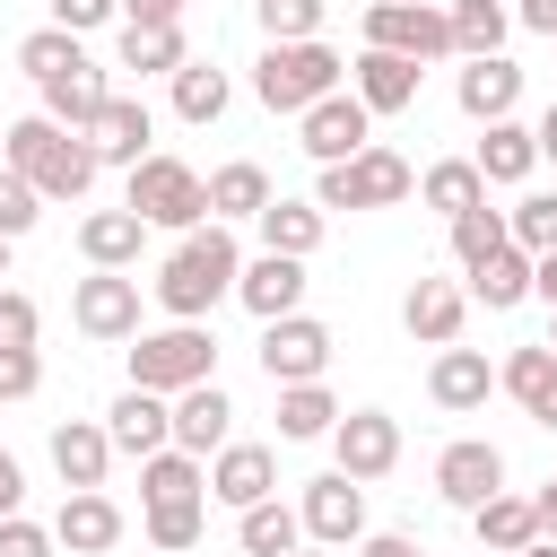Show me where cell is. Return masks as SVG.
<instances>
[{"label": "cell", "instance_id": "cell-1", "mask_svg": "<svg viewBox=\"0 0 557 557\" xmlns=\"http://www.w3.org/2000/svg\"><path fill=\"white\" fill-rule=\"evenodd\" d=\"M235 278H244V244L209 218V226H191V235L157 261V278H148V287H157V305H165L174 322H209V305H218V296H235Z\"/></svg>", "mask_w": 557, "mask_h": 557}, {"label": "cell", "instance_id": "cell-2", "mask_svg": "<svg viewBox=\"0 0 557 557\" xmlns=\"http://www.w3.org/2000/svg\"><path fill=\"white\" fill-rule=\"evenodd\" d=\"M0 165L9 174H26L35 183V200H87L96 191V148L78 139V131H61V122H44V113H26V122H9L0 131Z\"/></svg>", "mask_w": 557, "mask_h": 557}, {"label": "cell", "instance_id": "cell-3", "mask_svg": "<svg viewBox=\"0 0 557 557\" xmlns=\"http://www.w3.org/2000/svg\"><path fill=\"white\" fill-rule=\"evenodd\" d=\"M191 383H218V339L209 322H165V331H139L131 339V392H191Z\"/></svg>", "mask_w": 557, "mask_h": 557}, {"label": "cell", "instance_id": "cell-4", "mask_svg": "<svg viewBox=\"0 0 557 557\" xmlns=\"http://www.w3.org/2000/svg\"><path fill=\"white\" fill-rule=\"evenodd\" d=\"M339 52L313 35V44H270L261 61H252V96L270 104V113H305V104H322V96H339Z\"/></svg>", "mask_w": 557, "mask_h": 557}, {"label": "cell", "instance_id": "cell-5", "mask_svg": "<svg viewBox=\"0 0 557 557\" xmlns=\"http://www.w3.org/2000/svg\"><path fill=\"white\" fill-rule=\"evenodd\" d=\"M418 191V174H409V157L400 148H357L348 165H322V183H313V209L331 218V209H400Z\"/></svg>", "mask_w": 557, "mask_h": 557}, {"label": "cell", "instance_id": "cell-6", "mask_svg": "<svg viewBox=\"0 0 557 557\" xmlns=\"http://www.w3.org/2000/svg\"><path fill=\"white\" fill-rule=\"evenodd\" d=\"M122 209H131L139 226H183V235H191V226H209V183H200L183 157H157V148H148V157L131 165Z\"/></svg>", "mask_w": 557, "mask_h": 557}, {"label": "cell", "instance_id": "cell-7", "mask_svg": "<svg viewBox=\"0 0 557 557\" xmlns=\"http://www.w3.org/2000/svg\"><path fill=\"white\" fill-rule=\"evenodd\" d=\"M366 44L374 52H400V61H453V26H444V9L435 0H374L366 9Z\"/></svg>", "mask_w": 557, "mask_h": 557}, {"label": "cell", "instance_id": "cell-8", "mask_svg": "<svg viewBox=\"0 0 557 557\" xmlns=\"http://www.w3.org/2000/svg\"><path fill=\"white\" fill-rule=\"evenodd\" d=\"M322 366H331V322H313V313H278V322H261V374H270V392H287V383H322Z\"/></svg>", "mask_w": 557, "mask_h": 557}, {"label": "cell", "instance_id": "cell-9", "mask_svg": "<svg viewBox=\"0 0 557 557\" xmlns=\"http://www.w3.org/2000/svg\"><path fill=\"white\" fill-rule=\"evenodd\" d=\"M296 148H305L313 165H348L357 148H374V113L339 87V96H322V104H305V113H296Z\"/></svg>", "mask_w": 557, "mask_h": 557}, {"label": "cell", "instance_id": "cell-10", "mask_svg": "<svg viewBox=\"0 0 557 557\" xmlns=\"http://www.w3.org/2000/svg\"><path fill=\"white\" fill-rule=\"evenodd\" d=\"M70 322L87 331V339H139V278L131 270H87L78 287H70Z\"/></svg>", "mask_w": 557, "mask_h": 557}, {"label": "cell", "instance_id": "cell-11", "mask_svg": "<svg viewBox=\"0 0 557 557\" xmlns=\"http://www.w3.org/2000/svg\"><path fill=\"white\" fill-rule=\"evenodd\" d=\"M296 522H305V540H313V548H348V540H366V487H357V479H339V470H322V479H305Z\"/></svg>", "mask_w": 557, "mask_h": 557}, {"label": "cell", "instance_id": "cell-12", "mask_svg": "<svg viewBox=\"0 0 557 557\" xmlns=\"http://www.w3.org/2000/svg\"><path fill=\"white\" fill-rule=\"evenodd\" d=\"M331 453H339V479H383L392 461H400V418L392 409H339V426H331Z\"/></svg>", "mask_w": 557, "mask_h": 557}, {"label": "cell", "instance_id": "cell-13", "mask_svg": "<svg viewBox=\"0 0 557 557\" xmlns=\"http://www.w3.org/2000/svg\"><path fill=\"white\" fill-rule=\"evenodd\" d=\"M496 487H505V453H496L487 435H461V444L435 453V496H444V505L470 513V505H487Z\"/></svg>", "mask_w": 557, "mask_h": 557}, {"label": "cell", "instance_id": "cell-14", "mask_svg": "<svg viewBox=\"0 0 557 557\" xmlns=\"http://www.w3.org/2000/svg\"><path fill=\"white\" fill-rule=\"evenodd\" d=\"M461 322H470L461 278H409V296H400V331H409L418 348H453Z\"/></svg>", "mask_w": 557, "mask_h": 557}, {"label": "cell", "instance_id": "cell-15", "mask_svg": "<svg viewBox=\"0 0 557 557\" xmlns=\"http://www.w3.org/2000/svg\"><path fill=\"white\" fill-rule=\"evenodd\" d=\"M78 139L96 148V165H122V174H131V165L148 157V139H157V113H148L139 96H104V113H96Z\"/></svg>", "mask_w": 557, "mask_h": 557}, {"label": "cell", "instance_id": "cell-16", "mask_svg": "<svg viewBox=\"0 0 557 557\" xmlns=\"http://www.w3.org/2000/svg\"><path fill=\"white\" fill-rule=\"evenodd\" d=\"M113 540H122V505H113L104 487H70L61 513H52V548H70V557H104Z\"/></svg>", "mask_w": 557, "mask_h": 557}, {"label": "cell", "instance_id": "cell-17", "mask_svg": "<svg viewBox=\"0 0 557 557\" xmlns=\"http://www.w3.org/2000/svg\"><path fill=\"white\" fill-rule=\"evenodd\" d=\"M418 78H426L418 61H400V52H374V44H366V52H357V70H348V96L383 122V113H409V104H418Z\"/></svg>", "mask_w": 557, "mask_h": 557}, {"label": "cell", "instance_id": "cell-18", "mask_svg": "<svg viewBox=\"0 0 557 557\" xmlns=\"http://www.w3.org/2000/svg\"><path fill=\"white\" fill-rule=\"evenodd\" d=\"M453 104L487 131V122H513V104H522V70L505 61V52H487V61H461V78H453Z\"/></svg>", "mask_w": 557, "mask_h": 557}, {"label": "cell", "instance_id": "cell-19", "mask_svg": "<svg viewBox=\"0 0 557 557\" xmlns=\"http://www.w3.org/2000/svg\"><path fill=\"white\" fill-rule=\"evenodd\" d=\"M487 392H496V366L479 357V348H435V366H426V400L435 409H453V418H470V409H487Z\"/></svg>", "mask_w": 557, "mask_h": 557}, {"label": "cell", "instance_id": "cell-20", "mask_svg": "<svg viewBox=\"0 0 557 557\" xmlns=\"http://www.w3.org/2000/svg\"><path fill=\"white\" fill-rule=\"evenodd\" d=\"M235 400L218 392V383H191V392H174V453H191V461H209V453H226L235 435Z\"/></svg>", "mask_w": 557, "mask_h": 557}, {"label": "cell", "instance_id": "cell-21", "mask_svg": "<svg viewBox=\"0 0 557 557\" xmlns=\"http://www.w3.org/2000/svg\"><path fill=\"white\" fill-rule=\"evenodd\" d=\"M209 496L218 505H261V496H278V453L270 444H226V453H209Z\"/></svg>", "mask_w": 557, "mask_h": 557}, {"label": "cell", "instance_id": "cell-22", "mask_svg": "<svg viewBox=\"0 0 557 557\" xmlns=\"http://www.w3.org/2000/svg\"><path fill=\"white\" fill-rule=\"evenodd\" d=\"M235 296H244V313H261V322L305 313V261H287V252H252L244 278H235Z\"/></svg>", "mask_w": 557, "mask_h": 557}, {"label": "cell", "instance_id": "cell-23", "mask_svg": "<svg viewBox=\"0 0 557 557\" xmlns=\"http://www.w3.org/2000/svg\"><path fill=\"white\" fill-rule=\"evenodd\" d=\"M104 435H113V453L148 461V453L174 444V400H157V392H122V400L104 409Z\"/></svg>", "mask_w": 557, "mask_h": 557}, {"label": "cell", "instance_id": "cell-24", "mask_svg": "<svg viewBox=\"0 0 557 557\" xmlns=\"http://www.w3.org/2000/svg\"><path fill=\"white\" fill-rule=\"evenodd\" d=\"M52 470H61V487H104V470H113L104 418H61L52 426Z\"/></svg>", "mask_w": 557, "mask_h": 557}, {"label": "cell", "instance_id": "cell-25", "mask_svg": "<svg viewBox=\"0 0 557 557\" xmlns=\"http://www.w3.org/2000/svg\"><path fill=\"white\" fill-rule=\"evenodd\" d=\"M496 392H513L522 418L557 435V357H548V348H513V357L496 366Z\"/></svg>", "mask_w": 557, "mask_h": 557}, {"label": "cell", "instance_id": "cell-26", "mask_svg": "<svg viewBox=\"0 0 557 557\" xmlns=\"http://www.w3.org/2000/svg\"><path fill=\"white\" fill-rule=\"evenodd\" d=\"M35 96H44V122L87 131V122L104 113V96H113V87H104V70H96V61H78V70H61V78H44Z\"/></svg>", "mask_w": 557, "mask_h": 557}, {"label": "cell", "instance_id": "cell-27", "mask_svg": "<svg viewBox=\"0 0 557 557\" xmlns=\"http://www.w3.org/2000/svg\"><path fill=\"white\" fill-rule=\"evenodd\" d=\"M252 226H261V252H287V261H313L322 235H331V218H322L313 200H270Z\"/></svg>", "mask_w": 557, "mask_h": 557}, {"label": "cell", "instance_id": "cell-28", "mask_svg": "<svg viewBox=\"0 0 557 557\" xmlns=\"http://www.w3.org/2000/svg\"><path fill=\"white\" fill-rule=\"evenodd\" d=\"M139 244H148V226H139L131 209H87V218H78V252H87V270H131Z\"/></svg>", "mask_w": 557, "mask_h": 557}, {"label": "cell", "instance_id": "cell-29", "mask_svg": "<svg viewBox=\"0 0 557 557\" xmlns=\"http://www.w3.org/2000/svg\"><path fill=\"white\" fill-rule=\"evenodd\" d=\"M139 505H209V461H191V453H148L139 461Z\"/></svg>", "mask_w": 557, "mask_h": 557}, {"label": "cell", "instance_id": "cell-30", "mask_svg": "<svg viewBox=\"0 0 557 557\" xmlns=\"http://www.w3.org/2000/svg\"><path fill=\"white\" fill-rule=\"evenodd\" d=\"M470 165H479V183H531V165H540V139H531V122H487Z\"/></svg>", "mask_w": 557, "mask_h": 557}, {"label": "cell", "instance_id": "cell-31", "mask_svg": "<svg viewBox=\"0 0 557 557\" xmlns=\"http://www.w3.org/2000/svg\"><path fill=\"white\" fill-rule=\"evenodd\" d=\"M270 200H278V191H270V174H261L252 157H226V165L209 174V218H218V226H235V218H261Z\"/></svg>", "mask_w": 557, "mask_h": 557}, {"label": "cell", "instance_id": "cell-32", "mask_svg": "<svg viewBox=\"0 0 557 557\" xmlns=\"http://www.w3.org/2000/svg\"><path fill=\"white\" fill-rule=\"evenodd\" d=\"M461 278H470V287H461L470 305H487V313H513V305L531 296V252H513V244H496V252H487L479 270H461Z\"/></svg>", "mask_w": 557, "mask_h": 557}, {"label": "cell", "instance_id": "cell-33", "mask_svg": "<svg viewBox=\"0 0 557 557\" xmlns=\"http://www.w3.org/2000/svg\"><path fill=\"white\" fill-rule=\"evenodd\" d=\"M470 531H479V548H487V557H513V548H531V540H540L531 496H513V487H496L487 505H470Z\"/></svg>", "mask_w": 557, "mask_h": 557}, {"label": "cell", "instance_id": "cell-34", "mask_svg": "<svg viewBox=\"0 0 557 557\" xmlns=\"http://www.w3.org/2000/svg\"><path fill=\"white\" fill-rule=\"evenodd\" d=\"M444 26H453V61H487V52H505L513 9H505V0H453Z\"/></svg>", "mask_w": 557, "mask_h": 557}, {"label": "cell", "instance_id": "cell-35", "mask_svg": "<svg viewBox=\"0 0 557 557\" xmlns=\"http://www.w3.org/2000/svg\"><path fill=\"white\" fill-rule=\"evenodd\" d=\"M235 540H244V557H296L305 548V522H296V505L261 496V505L235 513Z\"/></svg>", "mask_w": 557, "mask_h": 557}, {"label": "cell", "instance_id": "cell-36", "mask_svg": "<svg viewBox=\"0 0 557 557\" xmlns=\"http://www.w3.org/2000/svg\"><path fill=\"white\" fill-rule=\"evenodd\" d=\"M418 200H426V209H444V226H453L461 209H487V183H479V165H470V157H435V165L418 174Z\"/></svg>", "mask_w": 557, "mask_h": 557}, {"label": "cell", "instance_id": "cell-37", "mask_svg": "<svg viewBox=\"0 0 557 557\" xmlns=\"http://www.w3.org/2000/svg\"><path fill=\"white\" fill-rule=\"evenodd\" d=\"M226 104H235V87H226V70H218V61H183V70H174V113H183L191 131H209Z\"/></svg>", "mask_w": 557, "mask_h": 557}, {"label": "cell", "instance_id": "cell-38", "mask_svg": "<svg viewBox=\"0 0 557 557\" xmlns=\"http://www.w3.org/2000/svg\"><path fill=\"white\" fill-rule=\"evenodd\" d=\"M183 61H191L183 26H122V70H139V78H174Z\"/></svg>", "mask_w": 557, "mask_h": 557}, {"label": "cell", "instance_id": "cell-39", "mask_svg": "<svg viewBox=\"0 0 557 557\" xmlns=\"http://www.w3.org/2000/svg\"><path fill=\"white\" fill-rule=\"evenodd\" d=\"M339 426V400L322 392V383H287L278 392V444H313V435H331Z\"/></svg>", "mask_w": 557, "mask_h": 557}, {"label": "cell", "instance_id": "cell-40", "mask_svg": "<svg viewBox=\"0 0 557 557\" xmlns=\"http://www.w3.org/2000/svg\"><path fill=\"white\" fill-rule=\"evenodd\" d=\"M505 244H513V252H531V261H540V252H557V191H522V200L505 209Z\"/></svg>", "mask_w": 557, "mask_h": 557}, {"label": "cell", "instance_id": "cell-41", "mask_svg": "<svg viewBox=\"0 0 557 557\" xmlns=\"http://www.w3.org/2000/svg\"><path fill=\"white\" fill-rule=\"evenodd\" d=\"M87 61V35H61V26H35L26 44H17V70L44 87V78H61V70H78Z\"/></svg>", "mask_w": 557, "mask_h": 557}, {"label": "cell", "instance_id": "cell-42", "mask_svg": "<svg viewBox=\"0 0 557 557\" xmlns=\"http://www.w3.org/2000/svg\"><path fill=\"white\" fill-rule=\"evenodd\" d=\"M252 17H261L270 44H313L322 35V0H252Z\"/></svg>", "mask_w": 557, "mask_h": 557}, {"label": "cell", "instance_id": "cell-43", "mask_svg": "<svg viewBox=\"0 0 557 557\" xmlns=\"http://www.w3.org/2000/svg\"><path fill=\"white\" fill-rule=\"evenodd\" d=\"M496 244H505V209H461V218H453V261H461V270H479Z\"/></svg>", "mask_w": 557, "mask_h": 557}, {"label": "cell", "instance_id": "cell-44", "mask_svg": "<svg viewBox=\"0 0 557 557\" xmlns=\"http://www.w3.org/2000/svg\"><path fill=\"white\" fill-rule=\"evenodd\" d=\"M35 218H44V200H35V183L0 165V244H17V235H26Z\"/></svg>", "mask_w": 557, "mask_h": 557}, {"label": "cell", "instance_id": "cell-45", "mask_svg": "<svg viewBox=\"0 0 557 557\" xmlns=\"http://www.w3.org/2000/svg\"><path fill=\"white\" fill-rule=\"evenodd\" d=\"M139 522H148L157 548H191V540H200V505H148Z\"/></svg>", "mask_w": 557, "mask_h": 557}, {"label": "cell", "instance_id": "cell-46", "mask_svg": "<svg viewBox=\"0 0 557 557\" xmlns=\"http://www.w3.org/2000/svg\"><path fill=\"white\" fill-rule=\"evenodd\" d=\"M35 331H44V313H35V296H17V287H0V348H35Z\"/></svg>", "mask_w": 557, "mask_h": 557}, {"label": "cell", "instance_id": "cell-47", "mask_svg": "<svg viewBox=\"0 0 557 557\" xmlns=\"http://www.w3.org/2000/svg\"><path fill=\"white\" fill-rule=\"evenodd\" d=\"M52 9V26L61 35H96V26H113L122 17V0H44Z\"/></svg>", "mask_w": 557, "mask_h": 557}, {"label": "cell", "instance_id": "cell-48", "mask_svg": "<svg viewBox=\"0 0 557 557\" xmlns=\"http://www.w3.org/2000/svg\"><path fill=\"white\" fill-rule=\"evenodd\" d=\"M35 383H44V357L35 348H0V400H35Z\"/></svg>", "mask_w": 557, "mask_h": 557}, {"label": "cell", "instance_id": "cell-49", "mask_svg": "<svg viewBox=\"0 0 557 557\" xmlns=\"http://www.w3.org/2000/svg\"><path fill=\"white\" fill-rule=\"evenodd\" d=\"M0 557H52V531L26 522V513H9V522H0Z\"/></svg>", "mask_w": 557, "mask_h": 557}, {"label": "cell", "instance_id": "cell-50", "mask_svg": "<svg viewBox=\"0 0 557 557\" xmlns=\"http://www.w3.org/2000/svg\"><path fill=\"white\" fill-rule=\"evenodd\" d=\"M26 505V470H17V453H0V522Z\"/></svg>", "mask_w": 557, "mask_h": 557}, {"label": "cell", "instance_id": "cell-51", "mask_svg": "<svg viewBox=\"0 0 557 557\" xmlns=\"http://www.w3.org/2000/svg\"><path fill=\"white\" fill-rule=\"evenodd\" d=\"M357 557H426V548H418V540H409V531H374V540H366V548H357Z\"/></svg>", "mask_w": 557, "mask_h": 557}, {"label": "cell", "instance_id": "cell-52", "mask_svg": "<svg viewBox=\"0 0 557 557\" xmlns=\"http://www.w3.org/2000/svg\"><path fill=\"white\" fill-rule=\"evenodd\" d=\"M513 17H522L531 35H548V44H557V0H513Z\"/></svg>", "mask_w": 557, "mask_h": 557}, {"label": "cell", "instance_id": "cell-53", "mask_svg": "<svg viewBox=\"0 0 557 557\" xmlns=\"http://www.w3.org/2000/svg\"><path fill=\"white\" fill-rule=\"evenodd\" d=\"M531 522H540V540H557V479L531 487Z\"/></svg>", "mask_w": 557, "mask_h": 557}, {"label": "cell", "instance_id": "cell-54", "mask_svg": "<svg viewBox=\"0 0 557 557\" xmlns=\"http://www.w3.org/2000/svg\"><path fill=\"white\" fill-rule=\"evenodd\" d=\"M531 296L557 313V252H540V261H531Z\"/></svg>", "mask_w": 557, "mask_h": 557}, {"label": "cell", "instance_id": "cell-55", "mask_svg": "<svg viewBox=\"0 0 557 557\" xmlns=\"http://www.w3.org/2000/svg\"><path fill=\"white\" fill-rule=\"evenodd\" d=\"M531 139H540V157H557V104H548V113L531 122Z\"/></svg>", "mask_w": 557, "mask_h": 557}, {"label": "cell", "instance_id": "cell-56", "mask_svg": "<svg viewBox=\"0 0 557 557\" xmlns=\"http://www.w3.org/2000/svg\"><path fill=\"white\" fill-rule=\"evenodd\" d=\"M513 557H557V540H531V548H513Z\"/></svg>", "mask_w": 557, "mask_h": 557}, {"label": "cell", "instance_id": "cell-57", "mask_svg": "<svg viewBox=\"0 0 557 557\" xmlns=\"http://www.w3.org/2000/svg\"><path fill=\"white\" fill-rule=\"evenodd\" d=\"M540 348H548V357H557V313H548V339H540Z\"/></svg>", "mask_w": 557, "mask_h": 557}, {"label": "cell", "instance_id": "cell-58", "mask_svg": "<svg viewBox=\"0 0 557 557\" xmlns=\"http://www.w3.org/2000/svg\"><path fill=\"white\" fill-rule=\"evenodd\" d=\"M0 278H9V244H0Z\"/></svg>", "mask_w": 557, "mask_h": 557}, {"label": "cell", "instance_id": "cell-59", "mask_svg": "<svg viewBox=\"0 0 557 557\" xmlns=\"http://www.w3.org/2000/svg\"><path fill=\"white\" fill-rule=\"evenodd\" d=\"M296 557H331V548H296Z\"/></svg>", "mask_w": 557, "mask_h": 557}, {"label": "cell", "instance_id": "cell-60", "mask_svg": "<svg viewBox=\"0 0 557 557\" xmlns=\"http://www.w3.org/2000/svg\"><path fill=\"white\" fill-rule=\"evenodd\" d=\"M165 9H174V17H183V9H191V0H165Z\"/></svg>", "mask_w": 557, "mask_h": 557}, {"label": "cell", "instance_id": "cell-61", "mask_svg": "<svg viewBox=\"0 0 557 557\" xmlns=\"http://www.w3.org/2000/svg\"><path fill=\"white\" fill-rule=\"evenodd\" d=\"M505 9H513V0H505Z\"/></svg>", "mask_w": 557, "mask_h": 557}]
</instances>
